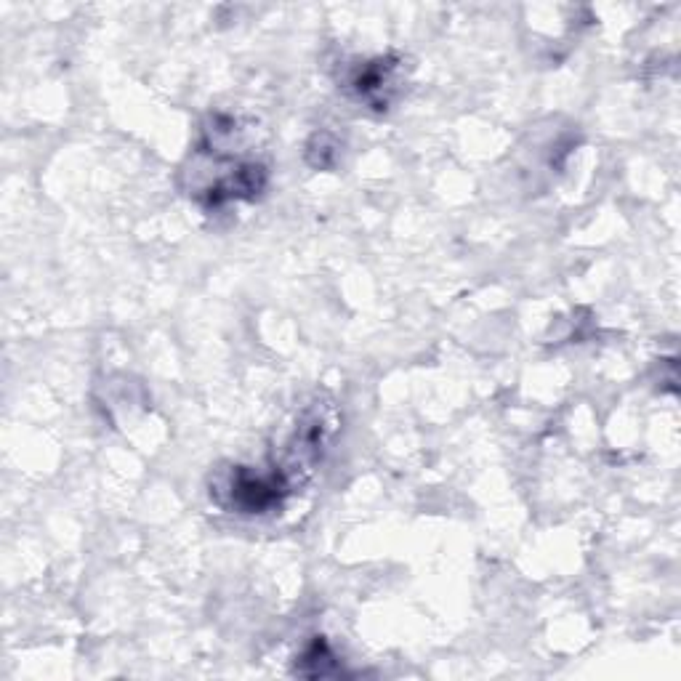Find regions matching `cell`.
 Returning a JSON list of instances; mask_svg holds the SVG:
<instances>
[{"label": "cell", "instance_id": "cell-2", "mask_svg": "<svg viewBox=\"0 0 681 681\" xmlns=\"http://www.w3.org/2000/svg\"><path fill=\"white\" fill-rule=\"evenodd\" d=\"M309 666H314L312 671L306 676H330V674H336V660H333V655H330V650H328V644L325 642H317L309 647V650L304 652V658H301V666L296 668L298 674H304L306 668Z\"/></svg>", "mask_w": 681, "mask_h": 681}, {"label": "cell", "instance_id": "cell-1", "mask_svg": "<svg viewBox=\"0 0 681 681\" xmlns=\"http://www.w3.org/2000/svg\"><path fill=\"white\" fill-rule=\"evenodd\" d=\"M394 70L397 64L389 59H376V62L362 64L360 70L352 75L354 94L360 96L362 102H368L376 110H386L389 94L394 88Z\"/></svg>", "mask_w": 681, "mask_h": 681}]
</instances>
